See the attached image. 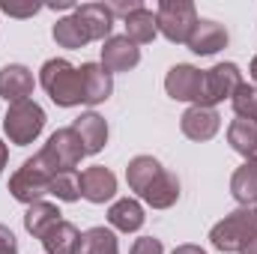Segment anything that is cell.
Here are the masks:
<instances>
[{
  "label": "cell",
  "mask_w": 257,
  "mask_h": 254,
  "mask_svg": "<svg viewBox=\"0 0 257 254\" xmlns=\"http://www.w3.org/2000/svg\"><path fill=\"white\" fill-rule=\"evenodd\" d=\"M251 239H257V209L254 206H239L230 215H224L212 230H209V242L212 248L224 254L242 251Z\"/></svg>",
  "instance_id": "cell-1"
},
{
  "label": "cell",
  "mask_w": 257,
  "mask_h": 254,
  "mask_svg": "<svg viewBox=\"0 0 257 254\" xmlns=\"http://www.w3.org/2000/svg\"><path fill=\"white\" fill-rule=\"evenodd\" d=\"M39 84H42V90L51 96V102L60 105V108H75V105L84 102L81 75H78V69L69 63V60H63V57H54V60H48V63L39 69Z\"/></svg>",
  "instance_id": "cell-2"
},
{
  "label": "cell",
  "mask_w": 257,
  "mask_h": 254,
  "mask_svg": "<svg viewBox=\"0 0 257 254\" xmlns=\"http://www.w3.org/2000/svg\"><path fill=\"white\" fill-rule=\"evenodd\" d=\"M197 21L200 18H197V9H194L192 0H162L159 9H156L159 33L168 42H177V45H186L192 39Z\"/></svg>",
  "instance_id": "cell-3"
},
{
  "label": "cell",
  "mask_w": 257,
  "mask_h": 254,
  "mask_svg": "<svg viewBox=\"0 0 257 254\" xmlns=\"http://www.w3.org/2000/svg\"><path fill=\"white\" fill-rule=\"evenodd\" d=\"M45 129V111L33 102V99H24V102H12L6 117H3V132L9 138V144L15 147H27L33 144Z\"/></svg>",
  "instance_id": "cell-4"
},
{
  "label": "cell",
  "mask_w": 257,
  "mask_h": 254,
  "mask_svg": "<svg viewBox=\"0 0 257 254\" xmlns=\"http://www.w3.org/2000/svg\"><path fill=\"white\" fill-rule=\"evenodd\" d=\"M36 156H39L42 165L57 177V174H63V171H75L87 153H84V144H81V138L75 135V129L69 126V129H57V132L48 138V144H45Z\"/></svg>",
  "instance_id": "cell-5"
},
{
  "label": "cell",
  "mask_w": 257,
  "mask_h": 254,
  "mask_svg": "<svg viewBox=\"0 0 257 254\" xmlns=\"http://www.w3.org/2000/svg\"><path fill=\"white\" fill-rule=\"evenodd\" d=\"M51 171L42 165V159L39 156H33V159H27L12 177H9V194L18 200V203H36V200H42L45 194H48V186H51Z\"/></svg>",
  "instance_id": "cell-6"
},
{
  "label": "cell",
  "mask_w": 257,
  "mask_h": 254,
  "mask_svg": "<svg viewBox=\"0 0 257 254\" xmlns=\"http://www.w3.org/2000/svg\"><path fill=\"white\" fill-rule=\"evenodd\" d=\"M242 84V72L236 63H215L212 69L203 72V93H200V105L203 108H215L224 99H233V93Z\"/></svg>",
  "instance_id": "cell-7"
},
{
  "label": "cell",
  "mask_w": 257,
  "mask_h": 254,
  "mask_svg": "<svg viewBox=\"0 0 257 254\" xmlns=\"http://www.w3.org/2000/svg\"><path fill=\"white\" fill-rule=\"evenodd\" d=\"M165 90H168V96L177 99V102H194V105H200L203 72L194 69V66H189V63H177L168 72V78H165Z\"/></svg>",
  "instance_id": "cell-8"
},
{
  "label": "cell",
  "mask_w": 257,
  "mask_h": 254,
  "mask_svg": "<svg viewBox=\"0 0 257 254\" xmlns=\"http://www.w3.org/2000/svg\"><path fill=\"white\" fill-rule=\"evenodd\" d=\"M81 75V93H84V105H102L111 99L114 93V81L111 72L102 63H84L78 69Z\"/></svg>",
  "instance_id": "cell-9"
},
{
  "label": "cell",
  "mask_w": 257,
  "mask_h": 254,
  "mask_svg": "<svg viewBox=\"0 0 257 254\" xmlns=\"http://www.w3.org/2000/svg\"><path fill=\"white\" fill-rule=\"evenodd\" d=\"M180 129L189 141H209L215 138V132L221 129V117L215 108H203V105H192L183 117H180Z\"/></svg>",
  "instance_id": "cell-10"
},
{
  "label": "cell",
  "mask_w": 257,
  "mask_h": 254,
  "mask_svg": "<svg viewBox=\"0 0 257 254\" xmlns=\"http://www.w3.org/2000/svg\"><path fill=\"white\" fill-rule=\"evenodd\" d=\"M33 87H36V81H33V72H30L27 66L9 63V66L0 69V96H3L9 105L30 99V96H33Z\"/></svg>",
  "instance_id": "cell-11"
},
{
  "label": "cell",
  "mask_w": 257,
  "mask_h": 254,
  "mask_svg": "<svg viewBox=\"0 0 257 254\" xmlns=\"http://www.w3.org/2000/svg\"><path fill=\"white\" fill-rule=\"evenodd\" d=\"M75 18L78 24L87 30L90 42L96 39H111V30H114V15L105 3H84V6H75Z\"/></svg>",
  "instance_id": "cell-12"
},
{
  "label": "cell",
  "mask_w": 257,
  "mask_h": 254,
  "mask_svg": "<svg viewBox=\"0 0 257 254\" xmlns=\"http://www.w3.org/2000/svg\"><path fill=\"white\" fill-rule=\"evenodd\" d=\"M141 63V48L126 36H111L102 45V66L108 72H128Z\"/></svg>",
  "instance_id": "cell-13"
},
{
  "label": "cell",
  "mask_w": 257,
  "mask_h": 254,
  "mask_svg": "<svg viewBox=\"0 0 257 254\" xmlns=\"http://www.w3.org/2000/svg\"><path fill=\"white\" fill-rule=\"evenodd\" d=\"M227 39H230V36H227V27H224V24L200 18L197 27H194V33H192V39H189L186 45L192 48L194 54L209 57V54H218L221 48H227Z\"/></svg>",
  "instance_id": "cell-14"
},
{
  "label": "cell",
  "mask_w": 257,
  "mask_h": 254,
  "mask_svg": "<svg viewBox=\"0 0 257 254\" xmlns=\"http://www.w3.org/2000/svg\"><path fill=\"white\" fill-rule=\"evenodd\" d=\"M117 194V177L102 168V165H93L81 174V197H87L90 203H105Z\"/></svg>",
  "instance_id": "cell-15"
},
{
  "label": "cell",
  "mask_w": 257,
  "mask_h": 254,
  "mask_svg": "<svg viewBox=\"0 0 257 254\" xmlns=\"http://www.w3.org/2000/svg\"><path fill=\"white\" fill-rule=\"evenodd\" d=\"M75 135L81 138V144H84V153L87 156H96V153H102V147L108 144V123H105V117H99V114H81L75 123Z\"/></svg>",
  "instance_id": "cell-16"
},
{
  "label": "cell",
  "mask_w": 257,
  "mask_h": 254,
  "mask_svg": "<svg viewBox=\"0 0 257 254\" xmlns=\"http://www.w3.org/2000/svg\"><path fill=\"white\" fill-rule=\"evenodd\" d=\"M81 230L72 221H57L45 236H42V248L48 254H78L81 251Z\"/></svg>",
  "instance_id": "cell-17"
},
{
  "label": "cell",
  "mask_w": 257,
  "mask_h": 254,
  "mask_svg": "<svg viewBox=\"0 0 257 254\" xmlns=\"http://www.w3.org/2000/svg\"><path fill=\"white\" fill-rule=\"evenodd\" d=\"M144 206L135 200V197H123V200H117V203H111V209H108V224L114 227V230H120V233H135V230H141L144 227Z\"/></svg>",
  "instance_id": "cell-18"
},
{
  "label": "cell",
  "mask_w": 257,
  "mask_h": 254,
  "mask_svg": "<svg viewBox=\"0 0 257 254\" xmlns=\"http://www.w3.org/2000/svg\"><path fill=\"white\" fill-rule=\"evenodd\" d=\"M162 171H165V168H162V162H159V159H153V156H135V159L128 162V168H126L128 189L141 197L144 191L159 180V174H162Z\"/></svg>",
  "instance_id": "cell-19"
},
{
  "label": "cell",
  "mask_w": 257,
  "mask_h": 254,
  "mask_svg": "<svg viewBox=\"0 0 257 254\" xmlns=\"http://www.w3.org/2000/svg\"><path fill=\"white\" fill-rule=\"evenodd\" d=\"M141 200L150 203L153 209H171V206L180 200V180H177L171 171H162L159 180L141 194Z\"/></svg>",
  "instance_id": "cell-20"
},
{
  "label": "cell",
  "mask_w": 257,
  "mask_h": 254,
  "mask_svg": "<svg viewBox=\"0 0 257 254\" xmlns=\"http://www.w3.org/2000/svg\"><path fill=\"white\" fill-rule=\"evenodd\" d=\"M230 194L236 197L239 206H257V162L248 159L239 165L230 177Z\"/></svg>",
  "instance_id": "cell-21"
},
{
  "label": "cell",
  "mask_w": 257,
  "mask_h": 254,
  "mask_svg": "<svg viewBox=\"0 0 257 254\" xmlns=\"http://www.w3.org/2000/svg\"><path fill=\"white\" fill-rule=\"evenodd\" d=\"M57 221H60V209H57L54 203H48V200H36V203H30L27 212H24V230H27L30 236H36V239H42Z\"/></svg>",
  "instance_id": "cell-22"
},
{
  "label": "cell",
  "mask_w": 257,
  "mask_h": 254,
  "mask_svg": "<svg viewBox=\"0 0 257 254\" xmlns=\"http://www.w3.org/2000/svg\"><path fill=\"white\" fill-rule=\"evenodd\" d=\"M227 144L248 162L257 159V123L254 120H242L236 117L230 126H227Z\"/></svg>",
  "instance_id": "cell-23"
},
{
  "label": "cell",
  "mask_w": 257,
  "mask_h": 254,
  "mask_svg": "<svg viewBox=\"0 0 257 254\" xmlns=\"http://www.w3.org/2000/svg\"><path fill=\"white\" fill-rule=\"evenodd\" d=\"M159 36V24H156V12H150L147 6H141L138 12H132L126 18V39L135 45H147Z\"/></svg>",
  "instance_id": "cell-24"
},
{
  "label": "cell",
  "mask_w": 257,
  "mask_h": 254,
  "mask_svg": "<svg viewBox=\"0 0 257 254\" xmlns=\"http://www.w3.org/2000/svg\"><path fill=\"white\" fill-rule=\"evenodd\" d=\"M78 254H120L114 230H108V227H90L81 236V251Z\"/></svg>",
  "instance_id": "cell-25"
},
{
  "label": "cell",
  "mask_w": 257,
  "mask_h": 254,
  "mask_svg": "<svg viewBox=\"0 0 257 254\" xmlns=\"http://www.w3.org/2000/svg\"><path fill=\"white\" fill-rule=\"evenodd\" d=\"M54 42L60 45V48H84L87 42H90V36H87V30L78 24V18L75 15H69V18H60L57 24H54Z\"/></svg>",
  "instance_id": "cell-26"
},
{
  "label": "cell",
  "mask_w": 257,
  "mask_h": 254,
  "mask_svg": "<svg viewBox=\"0 0 257 254\" xmlns=\"http://www.w3.org/2000/svg\"><path fill=\"white\" fill-rule=\"evenodd\" d=\"M48 194H54V197L63 200V203H75V200L81 197V177H78L75 171H63V174L51 177Z\"/></svg>",
  "instance_id": "cell-27"
},
{
  "label": "cell",
  "mask_w": 257,
  "mask_h": 254,
  "mask_svg": "<svg viewBox=\"0 0 257 254\" xmlns=\"http://www.w3.org/2000/svg\"><path fill=\"white\" fill-rule=\"evenodd\" d=\"M230 102H233L236 117H242V120H254L257 123V87L254 84H245V81H242Z\"/></svg>",
  "instance_id": "cell-28"
},
{
  "label": "cell",
  "mask_w": 257,
  "mask_h": 254,
  "mask_svg": "<svg viewBox=\"0 0 257 254\" xmlns=\"http://www.w3.org/2000/svg\"><path fill=\"white\" fill-rule=\"evenodd\" d=\"M132 254H165V245L156 236H141V239H135Z\"/></svg>",
  "instance_id": "cell-29"
},
{
  "label": "cell",
  "mask_w": 257,
  "mask_h": 254,
  "mask_svg": "<svg viewBox=\"0 0 257 254\" xmlns=\"http://www.w3.org/2000/svg\"><path fill=\"white\" fill-rule=\"evenodd\" d=\"M105 6L111 9V15H114V18H117V15H123V21H126L128 15H132V12H138L144 3H141V0H128V3H126V0H117V3H105Z\"/></svg>",
  "instance_id": "cell-30"
},
{
  "label": "cell",
  "mask_w": 257,
  "mask_h": 254,
  "mask_svg": "<svg viewBox=\"0 0 257 254\" xmlns=\"http://www.w3.org/2000/svg\"><path fill=\"white\" fill-rule=\"evenodd\" d=\"M0 9H3L6 15H15V18H30V15L39 12L36 3H33V6H15V3H6V0H0Z\"/></svg>",
  "instance_id": "cell-31"
},
{
  "label": "cell",
  "mask_w": 257,
  "mask_h": 254,
  "mask_svg": "<svg viewBox=\"0 0 257 254\" xmlns=\"http://www.w3.org/2000/svg\"><path fill=\"white\" fill-rule=\"evenodd\" d=\"M0 254H18V242H15V233L0 224Z\"/></svg>",
  "instance_id": "cell-32"
},
{
  "label": "cell",
  "mask_w": 257,
  "mask_h": 254,
  "mask_svg": "<svg viewBox=\"0 0 257 254\" xmlns=\"http://www.w3.org/2000/svg\"><path fill=\"white\" fill-rule=\"evenodd\" d=\"M171 254H206V251H203L200 245H177Z\"/></svg>",
  "instance_id": "cell-33"
},
{
  "label": "cell",
  "mask_w": 257,
  "mask_h": 254,
  "mask_svg": "<svg viewBox=\"0 0 257 254\" xmlns=\"http://www.w3.org/2000/svg\"><path fill=\"white\" fill-rule=\"evenodd\" d=\"M6 159H9V147L0 141V174H3V168H6Z\"/></svg>",
  "instance_id": "cell-34"
},
{
  "label": "cell",
  "mask_w": 257,
  "mask_h": 254,
  "mask_svg": "<svg viewBox=\"0 0 257 254\" xmlns=\"http://www.w3.org/2000/svg\"><path fill=\"white\" fill-rule=\"evenodd\" d=\"M239 254H257V239H251V242H248V245H245Z\"/></svg>",
  "instance_id": "cell-35"
},
{
  "label": "cell",
  "mask_w": 257,
  "mask_h": 254,
  "mask_svg": "<svg viewBox=\"0 0 257 254\" xmlns=\"http://www.w3.org/2000/svg\"><path fill=\"white\" fill-rule=\"evenodd\" d=\"M251 81H254V87H257V57L251 60Z\"/></svg>",
  "instance_id": "cell-36"
},
{
  "label": "cell",
  "mask_w": 257,
  "mask_h": 254,
  "mask_svg": "<svg viewBox=\"0 0 257 254\" xmlns=\"http://www.w3.org/2000/svg\"><path fill=\"white\" fill-rule=\"evenodd\" d=\"M254 209H257V206H254Z\"/></svg>",
  "instance_id": "cell-37"
},
{
  "label": "cell",
  "mask_w": 257,
  "mask_h": 254,
  "mask_svg": "<svg viewBox=\"0 0 257 254\" xmlns=\"http://www.w3.org/2000/svg\"><path fill=\"white\" fill-rule=\"evenodd\" d=\"M254 162H257V159H254Z\"/></svg>",
  "instance_id": "cell-38"
}]
</instances>
